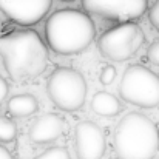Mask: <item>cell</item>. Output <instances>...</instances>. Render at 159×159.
Listing matches in <instances>:
<instances>
[{"label":"cell","mask_w":159,"mask_h":159,"mask_svg":"<svg viewBox=\"0 0 159 159\" xmlns=\"http://www.w3.org/2000/svg\"><path fill=\"white\" fill-rule=\"evenodd\" d=\"M0 57L14 82L34 80L48 66V50L33 30H22L0 37Z\"/></svg>","instance_id":"6da1fadb"},{"label":"cell","mask_w":159,"mask_h":159,"mask_svg":"<svg viewBox=\"0 0 159 159\" xmlns=\"http://www.w3.org/2000/svg\"><path fill=\"white\" fill-rule=\"evenodd\" d=\"M94 36L96 28L91 17L79 9H59L48 17L45 25L48 47L63 56L82 53L94 40Z\"/></svg>","instance_id":"7a4b0ae2"},{"label":"cell","mask_w":159,"mask_h":159,"mask_svg":"<svg viewBox=\"0 0 159 159\" xmlns=\"http://www.w3.org/2000/svg\"><path fill=\"white\" fill-rule=\"evenodd\" d=\"M159 150V127L141 113L125 114L114 131L119 159H152Z\"/></svg>","instance_id":"3957f363"},{"label":"cell","mask_w":159,"mask_h":159,"mask_svg":"<svg viewBox=\"0 0 159 159\" xmlns=\"http://www.w3.org/2000/svg\"><path fill=\"white\" fill-rule=\"evenodd\" d=\"M119 94L128 104L155 108L159 105V76L142 65H130L122 74Z\"/></svg>","instance_id":"277c9868"},{"label":"cell","mask_w":159,"mask_h":159,"mask_svg":"<svg viewBox=\"0 0 159 159\" xmlns=\"http://www.w3.org/2000/svg\"><path fill=\"white\" fill-rule=\"evenodd\" d=\"M47 91L56 107L63 111H76L85 104L87 82L74 68L60 66L50 76Z\"/></svg>","instance_id":"5b68a950"},{"label":"cell","mask_w":159,"mask_h":159,"mask_svg":"<svg viewBox=\"0 0 159 159\" xmlns=\"http://www.w3.org/2000/svg\"><path fill=\"white\" fill-rule=\"evenodd\" d=\"M145 43L142 28L134 22H124L105 31L99 40L98 48L101 54L114 62H124L133 57Z\"/></svg>","instance_id":"8992f818"},{"label":"cell","mask_w":159,"mask_h":159,"mask_svg":"<svg viewBox=\"0 0 159 159\" xmlns=\"http://www.w3.org/2000/svg\"><path fill=\"white\" fill-rule=\"evenodd\" d=\"M82 6L87 12L130 22L139 19L148 9V0H82Z\"/></svg>","instance_id":"52a82bcc"},{"label":"cell","mask_w":159,"mask_h":159,"mask_svg":"<svg viewBox=\"0 0 159 159\" xmlns=\"http://www.w3.org/2000/svg\"><path fill=\"white\" fill-rule=\"evenodd\" d=\"M51 3L53 0H0V11L9 20L30 26L47 16Z\"/></svg>","instance_id":"ba28073f"},{"label":"cell","mask_w":159,"mask_h":159,"mask_svg":"<svg viewBox=\"0 0 159 159\" xmlns=\"http://www.w3.org/2000/svg\"><path fill=\"white\" fill-rule=\"evenodd\" d=\"M105 134L90 122L82 120L76 127V155L79 159H102L105 153Z\"/></svg>","instance_id":"9c48e42d"},{"label":"cell","mask_w":159,"mask_h":159,"mask_svg":"<svg viewBox=\"0 0 159 159\" xmlns=\"http://www.w3.org/2000/svg\"><path fill=\"white\" fill-rule=\"evenodd\" d=\"M63 133V119L56 113L40 116L30 127V139L34 144H48Z\"/></svg>","instance_id":"30bf717a"},{"label":"cell","mask_w":159,"mask_h":159,"mask_svg":"<svg viewBox=\"0 0 159 159\" xmlns=\"http://www.w3.org/2000/svg\"><path fill=\"white\" fill-rule=\"evenodd\" d=\"M91 108L96 114L99 116H116L120 113L122 105L119 102V99L116 96H113L111 93L107 91H98L93 99H91Z\"/></svg>","instance_id":"8fae6325"},{"label":"cell","mask_w":159,"mask_h":159,"mask_svg":"<svg viewBox=\"0 0 159 159\" xmlns=\"http://www.w3.org/2000/svg\"><path fill=\"white\" fill-rule=\"evenodd\" d=\"M39 110L37 99L33 94H17L8 101V111L16 117H26Z\"/></svg>","instance_id":"7c38bea8"},{"label":"cell","mask_w":159,"mask_h":159,"mask_svg":"<svg viewBox=\"0 0 159 159\" xmlns=\"http://www.w3.org/2000/svg\"><path fill=\"white\" fill-rule=\"evenodd\" d=\"M17 136V125L0 114V141L2 142H12Z\"/></svg>","instance_id":"4fadbf2b"},{"label":"cell","mask_w":159,"mask_h":159,"mask_svg":"<svg viewBox=\"0 0 159 159\" xmlns=\"http://www.w3.org/2000/svg\"><path fill=\"white\" fill-rule=\"evenodd\" d=\"M34 159H71V158H70V153H68V150L65 147H53V148H48L47 152L40 153Z\"/></svg>","instance_id":"5bb4252c"},{"label":"cell","mask_w":159,"mask_h":159,"mask_svg":"<svg viewBox=\"0 0 159 159\" xmlns=\"http://www.w3.org/2000/svg\"><path fill=\"white\" fill-rule=\"evenodd\" d=\"M114 79H116V70H114V66H111V65L104 66V68H102V71H101V76H99L101 84H104V85H110Z\"/></svg>","instance_id":"9a60e30c"},{"label":"cell","mask_w":159,"mask_h":159,"mask_svg":"<svg viewBox=\"0 0 159 159\" xmlns=\"http://www.w3.org/2000/svg\"><path fill=\"white\" fill-rule=\"evenodd\" d=\"M147 57L152 63L158 65L159 66V39H156L147 50Z\"/></svg>","instance_id":"2e32d148"},{"label":"cell","mask_w":159,"mask_h":159,"mask_svg":"<svg viewBox=\"0 0 159 159\" xmlns=\"http://www.w3.org/2000/svg\"><path fill=\"white\" fill-rule=\"evenodd\" d=\"M148 19H150V22H152L153 26L159 28V0H156V2L153 3V6L150 8V11H148Z\"/></svg>","instance_id":"e0dca14e"},{"label":"cell","mask_w":159,"mask_h":159,"mask_svg":"<svg viewBox=\"0 0 159 159\" xmlns=\"http://www.w3.org/2000/svg\"><path fill=\"white\" fill-rule=\"evenodd\" d=\"M6 96H8V84H6V80L0 76V105L3 104V101H5Z\"/></svg>","instance_id":"ac0fdd59"},{"label":"cell","mask_w":159,"mask_h":159,"mask_svg":"<svg viewBox=\"0 0 159 159\" xmlns=\"http://www.w3.org/2000/svg\"><path fill=\"white\" fill-rule=\"evenodd\" d=\"M0 159H12V155L3 145H0Z\"/></svg>","instance_id":"d6986e66"},{"label":"cell","mask_w":159,"mask_h":159,"mask_svg":"<svg viewBox=\"0 0 159 159\" xmlns=\"http://www.w3.org/2000/svg\"><path fill=\"white\" fill-rule=\"evenodd\" d=\"M2 26H3V20H2V17H0V30H2Z\"/></svg>","instance_id":"ffe728a7"},{"label":"cell","mask_w":159,"mask_h":159,"mask_svg":"<svg viewBox=\"0 0 159 159\" xmlns=\"http://www.w3.org/2000/svg\"><path fill=\"white\" fill-rule=\"evenodd\" d=\"M62 2H74V0H62Z\"/></svg>","instance_id":"44dd1931"}]
</instances>
